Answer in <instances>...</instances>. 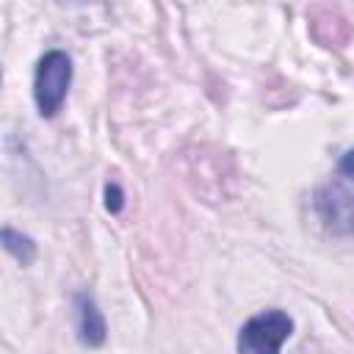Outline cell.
Masks as SVG:
<instances>
[{
	"mask_svg": "<svg viewBox=\"0 0 354 354\" xmlns=\"http://www.w3.org/2000/svg\"><path fill=\"white\" fill-rule=\"evenodd\" d=\"M69 86H72V58L64 50H47L33 72V102L39 108V116L44 119L58 116Z\"/></svg>",
	"mask_w": 354,
	"mask_h": 354,
	"instance_id": "cell-1",
	"label": "cell"
},
{
	"mask_svg": "<svg viewBox=\"0 0 354 354\" xmlns=\"http://www.w3.org/2000/svg\"><path fill=\"white\" fill-rule=\"evenodd\" d=\"M293 335V318L285 310H263L238 329V354H282Z\"/></svg>",
	"mask_w": 354,
	"mask_h": 354,
	"instance_id": "cell-2",
	"label": "cell"
},
{
	"mask_svg": "<svg viewBox=\"0 0 354 354\" xmlns=\"http://www.w3.org/2000/svg\"><path fill=\"white\" fill-rule=\"evenodd\" d=\"M313 207L332 235L354 232V191L343 183H326L313 194Z\"/></svg>",
	"mask_w": 354,
	"mask_h": 354,
	"instance_id": "cell-3",
	"label": "cell"
},
{
	"mask_svg": "<svg viewBox=\"0 0 354 354\" xmlns=\"http://www.w3.org/2000/svg\"><path fill=\"white\" fill-rule=\"evenodd\" d=\"M75 332H77L80 346H86V348H100L108 340L105 315L97 307L94 296L86 293V290H80L75 296Z\"/></svg>",
	"mask_w": 354,
	"mask_h": 354,
	"instance_id": "cell-4",
	"label": "cell"
},
{
	"mask_svg": "<svg viewBox=\"0 0 354 354\" xmlns=\"http://www.w3.org/2000/svg\"><path fill=\"white\" fill-rule=\"evenodd\" d=\"M3 249L19 263V266H30L36 260V241L14 227H3Z\"/></svg>",
	"mask_w": 354,
	"mask_h": 354,
	"instance_id": "cell-5",
	"label": "cell"
},
{
	"mask_svg": "<svg viewBox=\"0 0 354 354\" xmlns=\"http://www.w3.org/2000/svg\"><path fill=\"white\" fill-rule=\"evenodd\" d=\"M122 207H124V191L116 183H108L105 185V210L108 213H119Z\"/></svg>",
	"mask_w": 354,
	"mask_h": 354,
	"instance_id": "cell-6",
	"label": "cell"
},
{
	"mask_svg": "<svg viewBox=\"0 0 354 354\" xmlns=\"http://www.w3.org/2000/svg\"><path fill=\"white\" fill-rule=\"evenodd\" d=\"M337 171H340L343 177L354 180V149H348V152L340 158V163H337Z\"/></svg>",
	"mask_w": 354,
	"mask_h": 354,
	"instance_id": "cell-7",
	"label": "cell"
}]
</instances>
